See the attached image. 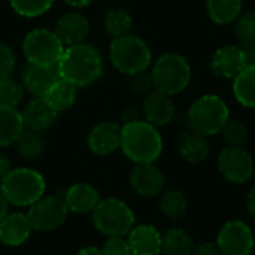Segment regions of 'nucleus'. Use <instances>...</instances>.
<instances>
[{
	"instance_id": "nucleus-32",
	"label": "nucleus",
	"mask_w": 255,
	"mask_h": 255,
	"mask_svg": "<svg viewBox=\"0 0 255 255\" xmlns=\"http://www.w3.org/2000/svg\"><path fill=\"white\" fill-rule=\"evenodd\" d=\"M55 0H9L10 7L24 18H36L51 9Z\"/></svg>"
},
{
	"instance_id": "nucleus-38",
	"label": "nucleus",
	"mask_w": 255,
	"mask_h": 255,
	"mask_svg": "<svg viewBox=\"0 0 255 255\" xmlns=\"http://www.w3.org/2000/svg\"><path fill=\"white\" fill-rule=\"evenodd\" d=\"M193 255H221L215 242H203L196 245Z\"/></svg>"
},
{
	"instance_id": "nucleus-23",
	"label": "nucleus",
	"mask_w": 255,
	"mask_h": 255,
	"mask_svg": "<svg viewBox=\"0 0 255 255\" xmlns=\"http://www.w3.org/2000/svg\"><path fill=\"white\" fill-rule=\"evenodd\" d=\"M24 131L22 115L16 108L0 105V148L15 143Z\"/></svg>"
},
{
	"instance_id": "nucleus-2",
	"label": "nucleus",
	"mask_w": 255,
	"mask_h": 255,
	"mask_svg": "<svg viewBox=\"0 0 255 255\" xmlns=\"http://www.w3.org/2000/svg\"><path fill=\"white\" fill-rule=\"evenodd\" d=\"M120 149L134 164L155 163L163 152V137L158 127L145 120L123 124Z\"/></svg>"
},
{
	"instance_id": "nucleus-45",
	"label": "nucleus",
	"mask_w": 255,
	"mask_h": 255,
	"mask_svg": "<svg viewBox=\"0 0 255 255\" xmlns=\"http://www.w3.org/2000/svg\"><path fill=\"white\" fill-rule=\"evenodd\" d=\"M253 52H254V63H255V45L253 46Z\"/></svg>"
},
{
	"instance_id": "nucleus-29",
	"label": "nucleus",
	"mask_w": 255,
	"mask_h": 255,
	"mask_svg": "<svg viewBox=\"0 0 255 255\" xmlns=\"http://www.w3.org/2000/svg\"><path fill=\"white\" fill-rule=\"evenodd\" d=\"M16 152L25 160H37L45 152V142L37 131L24 128L19 137L15 140Z\"/></svg>"
},
{
	"instance_id": "nucleus-37",
	"label": "nucleus",
	"mask_w": 255,
	"mask_h": 255,
	"mask_svg": "<svg viewBox=\"0 0 255 255\" xmlns=\"http://www.w3.org/2000/svg\"><path fill=\"white\" fill-rule=\"evenodd\" d=\"M100 250L103 255H131L126 238H108Z\"/></svg>"
},
{
	"instance_id": "nucleus-3",
	"label": "nucleus",
	"mask_w": 255,
	"mask_h": 255,
	"mask_svg": "<svg viewBox=\"0 0 255 255\" xmlns=\"http://www.w3.org/2000/svg\"><path fill=\"white\" fill-rule=\"evenodd\" d=\"M0 191L9 205L30 208L46 194V181L36 169L16 167L0 181Z\"/></svg>"
},
{
	"instance_id": "nucleus-27",
	"label": "nucleus",
	"mask_w": 255,
	"mask_h": 255,
	"mask_svg": "<svg viewBox=\"0 0 255 255\" xmlns=\"http://www.w3.org/2000/svg\"><path fill=\"white\" fill-rule=\"evenodd\" d=\"M206 12L215 24L227 25L242 13V0H206Z\"/></svg>"
},
{
	"instance_id": "nucleus-33",
	"label": "nucleus",
	"mask_w": 255,
	"mask_h": 255,
	"mask_svg": "<svg viewBox=\"0 0 255 255\" xmlns=\"http://www.w3.org/2000/svg\"><path fill=\"white\" fill-rule=\"evenodd\" d=\"M221 133L227 146H244L248 139V127L239 120H229Z\"/></svg>"
},
{
	"instance_id": "nucleus-1",
	"label": "nucleus",
	"mask_w": 255,
	"mask_h": 255,
	"mask_svg": "<svg viewBox=\"0 0 255 255\" xmlns=\"http://www.w3.org/2000/svg\"><path fill=\"white\" fill-rule=\"evenodd\" d=\"M55 69L61 79L75 87H87L102 76L103 57L94 46L76 43L64 48Z\"/></svg>"
},
{
	"instance_id": "nucleus-43",
	"label": "nucleus",
	"mask_w": 255,
	"mask_h": 255,
	"mask_svg": "<svg viewBox=\"0 0 255 255\" xmlns=\"http://www.w3.org/2000/svg\"><path fill=\"white\" fill-rule=\"evenodd\" d=\"M75 255H103L102 254V250L97 248V247H84L81 248Z\"/></svg>"
},
{
	"instance_id": "nucleus-40",
	"label": "nucleus",
	"mask_w": 255,
	"mask_h": 255,
	"mask_svg": "<svg viewBox=\"0 0 255 255\" xmlns=\"http://www.w3.org/2000/svg\"><path fill=\"white\" fill-rule=\"evenodd\" d=\"M12 169H13V167H12L10 158H9L4 152L0 151V181H1Z\"/></svg>"
},
{
	"instance_id": "nucleus-6",
	"label": "nucleus",
	"mask_w": 255,
	"mask_h": 255,
	"mask_svg": "<svg viewBox=\"0 0 255 255\" xmlns=\"http://www.w3.org/2000/svg\"><path fill=\"white\" fill-rule=\"evenodd\" d=\"M109 58L118 72L128 76L148 70L152 63V54L148 43L133 34L112 39L109 46Z\"/></svg>"
},
{
	"instance_id": "nucleus-10",
	"label": "nucleus",
	"mask_w": 255,
	"mask_h": 255,
	"mask_svg": "<svg viewBox=\"0 0 255 255\" xmlns=\"http://www.w3.org/2000/svg\"><path fill=\"white\" fill-rule=\"evenodd\" d=\"M221 255H251L255 248L253 229L242 220H230L223 224L215 241Z\"/></svg>"
},
{
	"instance_id": "nucleus-15",
	"label": "nucleus",
	"mask_w": 255,
	"mask_h": 255,
	"mask_svg": "<svg viewBox=\"0 0 255 255\" xmlns=\"http://www.w3.org/2000/svg\"><path fill=\"white\" fill-rule=\"evenodd\" d=\"M33 232L30 220L24 212H12L0 221V244L7 248H18L27 242Z\"/></svg>"
},
{
	"instance_id": "nucleus-41",
	"label": "nucleus",
	"mask_w": 255,
	"mask_h": 255,
	"mask_svg": "<svg viewBox=\"0 0 255 255\" xmlns=\"http://www.w3.org/2000/svg\"><path fill=\"white\" fill-rule=\"evenodd\" d=\"M247 209H248V214L255 220V184L251 187V190L248 193V197H247Z\"/></svg>"
},
{
	"instance_id": "nucleus-5",
	"label": "nucleus",
	"mask_w": 255,
	"mask_h": 255,
	"mask_svg": "<svg viewBox=\"0 0 255 255\" xmlns=\"http://www.w3.org/2000/svg\"><path fill=\"white\" fill-rule=\"evenodd\" d=\"M94 227L106 238H126L136 226L133 209L118 197H106L91 212Z\"/></svg>"
},
{
	"instance_id": "nucleus-34",
	"label": "nucleus",
	"mask_w": 255,
	"mask_h": 255,
	"mask_svg": "<svg viewBox=\"0 0 255 255\" xmlns=\"http://www.w3.org/2000/svg\"><path fill=\"white\" fill-rule=\"evenodd\" d=\"M24 99V87L13 81L12 78H7L0 82V105L16 108Z\"/></svg>"
},
{
	"instance_id": "nucleus-12",
	"label": "nucleus",
	"mask_w": 255,
	"mask_h": 255,
	"mask_svg": "<svg viewBox=\"0 0 255 255\" xmlns=\"http://www.w3.org/2000/svg\"><path fill=\"white\" fill-rule=\"evenodd\" d=\"M251 60L248 52L241 45H226L218 48L211 58V70L215 76L223 79H235Z\"/></svg>"
},
{
	"instance_id": "nucleus-8",
	"label": "nucleus",
	"mask_w": 255,
	"mask_h": 255,
	"mask_svg": "<svg viewBox=\"0 0 255 255\" xmlns=\"http://www.w3.org/2000/svg\"><path fill=\"white\" fill-rule=\"evenodd\" d=\"M64 43L55 31L46 28L31 30L22 42V52L28 64L55 67L64 52Z\"/></svg>"
},
{
	"instance_id": "nucleus-18",
	"label": "nucleus",
	"mask_w": 255,
	"mask_h": 255,
	"mask_svg": "<svg viewBox=\"0 0 255 255\" xmlns=\"http://www.w3.org/2000/svg\"><path fill=\"white\" fill-rule=\"evenodd\" d=\"M143 117L145 121H148L155 127H163L170 124L175 118L173 100L170 99V96L154 90L152 93L145 96Z\"/></svg>"
},
{
	"instance_id": "nucleus-4",
	"label": "nucleus",
	"mask_w": 255,
	"mask_h": 255,
	"mask_svg": "<svg viewBox=\"0 0 255 255\" xmlns=\"http://www.w3.org/2000/svg\"><path fill=\"white\" fill-rule=\"evenodd\" d=\"M230 120V109L227 103L217 94H203L193 102L187 112L188 128L211 137L224 128Z\"/></svg>"
},
{
	"instance_id": "nucleus-35",
	"label": "nucleus",
	"mask_w": 255,
	"mask_h": 255,
	"mask_svg": "<svg viewBox=\"0 0 255 255\" xmlns=\"http://www.w3.org/2000/svg\"><path fill=\"white\" fill-rule=\"evenodd\" d=\"M130 88L136 94H140V96H148L149 93H152L154 91V82H152L151 72L143 70V72H139V73L131 75Z\"/></svg>"
},
{
	"instance_id": "nucleus-9",
	"label": "nucleus",
	"mask_w": 255,
	"mask_h": 255,
	"mask_svg": "<svg viewBox=\"0 0 255 255\" xmlns=\"http://www.w3.org/2000/svg\"><path fill=\"white\" fill-rule=\"evenodd\" d=\"M34 232L48 233L60 229L69 217L67 205L60 194H45L25 212Z\"/></svg>"
},
{
	"instance_id": "nucleus-14",
	"label": "nucleus",
	"mask_w": 255,
	"mask_h": 255,
	"mask_svg": "<svg viewBox=\"0 0 255 255\" xmlns=\"http://www.w3.org/2000/svg\"><path fill=\"white\" fill-rule=\"evenodd\" d=\"M121 128L123 126L114 121H103L96 124L87 137L90 151L100 157H106L118 151L121 146Z\"/></svg>"
},
{
	"instance_id": "nucleus-16",
	"label": "nucleus",
	"mask_w": 255,
	"mask_h": 255,
	"mask_svg": "<svg viewBox=\"0 0 255 255\" xmlns=\"http://www.w3.org/2000/svg\"><path fill=\"white\" fill-rule=\"evenodd\" d=\"M163 235L155 226L137 224L126 236L131 255H160Z\"/></svg>"
},
{
	"instance_id": "nucleus-11",
	"label": "nucleus",
	"mask_w": 255,
	"mask_h": 255,
	"mask_svg": "<svg viewBox=\"0 0 255 255\" xmlns=\"http://www.w3.org/2000/svg\"><path fill=\"white\" fill-rule=\"evenodd\" d=\"M254 169V160L244 146H226L218 157V170L227 182L242 185L253 178Z\"/></svg>"
},
{
	"instance_id": "nucleus-26",
	"label": "nucleus",
	"mask_w": 255,
	"mask_h": 255,
	"mask_svg": "<svg viewBox=\"0 0 255 255\" xmlns=\"http://www.w3.org/2000/svg\"><path fill=\"white\" fill-rule=\"evenodd\" d=\"M233 94L236 100L250 109L255 108V63L248 64L233 79Z\"/></svg>"
},
{
	"instance_id": "nucleus-20",
	"label": "nucleus",
	"mask_w": 255,
	"mask_h": 255,
	"mask_svg": "<svg viewBox=\"0 0 255 255\" xmlns=\"http://www.w3.org/2000/svg\"><path fill=\"white\" fill-rule=\"evenodd\" d=\"M90 31L88 19L81 12H67L58 21L55 27V33L64 46L82 43Z\"/></svg>"
},
{
	"instance_id": "nucleus-36",
	"label": "nucleus",
	"mask_w": 255,
	"mask_h": 255,
	"mask_svg": "<svg viewBox=\"0 0 255 255\" xmlns=\"http://www.w3.org/2000/svg\"><path fill=\"white\" fill-rule=\"evenodd\" d=\"M13 69H15L13 51L7 45L0 43V82L10 78Z\"/></svg>"
},
{
	"instance_id": "nucleus-22",
	"label": "nucleus",
	"mask_w": 255,
	"mask_h": 255,
	"mask_svg": "<svg viewBox=\"0 0 255 255\" xmlns=\"http://www.w3.org/2000/svg\"><path fill=\"white\" fill-rule=\"evenodd\" d=\"M57 79L58 73L55 67H45L36 64H28L22 75L24 87L34 97H43Z\"/></svg>"
},
{
	"instance_id": "nucleus-19",
	"label": "nucleus",
	"mask_w": 255,
	"mask_h": 255,
	"mask_svg": "<svg viewBox=\"0 0 255 255\" xmlns=\"http://www.w3.org/2000/svg\"><path fill=\"white\" fill-rule=\"evenodd\" d=\"M24 128L31 131H45L54 126L58 112H55L42 97H34L21 112Z\"/></svg>"
},
{
	"instance_id": "nucleus-13",
	"label": "nucleus",
	"mask_w": 255,
	"mask_h": 255,
	"mask_svg": "<svg viewBox=\"0 0 255 255\" xmlns=\"http://www.w3.org/2000/svg\"><path fill=\"white\" fill-rule=\"evenodd\" d=\"M128 182L137 196L143 199H152L164 191L166 178L155 163H142L134 164L130 172Z\"/></svg>"
},
{
	"instance_id": "nucleus-31",
	"label": "nucleus",
	"mask_w": 255,
	"mask_h": 255,
	"mask_svg": "<svg viewBox=\"0 0 255 255\" xmlns=\"http://www.w3.org/2000/svg\"><path fill=\"white\" fill-rule=\"evenodd\" d=\"M235 34L241 46L255 45V10L241 13L235 21Z\"/></svg>"
},
{
	"instance_id": "nucleus-42",
	"label": "nucleus",
	"mask_w": 255,
	"mask_h": 255,
	"mask_svg": "<svg viewBox=\"0 0 255 255\" xmlns=\"http://www.w3.org/2000/svg\"><path fill=\"white\" fill-rule=\"evenodd\" d=\"M66 4H69L70 7H75V9H81V7H87L90 6L94 0H63Z\"/></svg>"
},
{
	"instance_id": "nucleus-17",
	"label": "nucleus",
	"mask_w": 255,
	"mask_h": 255,
	"mask_svg": "<svg viewBox=\"0 0 255 255\" xmlns=\"http://www.w3.org/2000/svg\"><path fill=\"white\" fill-rule=\"evenodd\" d=\"M63 199L67 205L69 212L78 215L91 214L102 200L99 190L87 182H76L70 185L64 191Z\"/></svg>"
},
{
	"instance_id": "nucleus-39",
	"label": "nucleus",
	"mask_w": 255,
	"mask_h": 255,
	"mask_svg": "<svg viewBox=\"0 0 255 255\" xmlns=\"http://www.w3.org/2000/svg\"><path fill=\"white\" fill-rule=\"evenodd\" d=\"M121 120L123 124H128V123H134L140 120V112L136 106H126L121 112Z\"/></svg>"
},
{
	"instance_id": "nucleus-30",
	"label": "nucleus",
	"mask_w": 255,
	"mask_h": 255,
	"mask_svg": "<svg viewBox=\"0 0 255 255\" xmlns=\"http://www.w3.org/2000/svg\"><path fill=\"white\" fill-rule=\"evenodd\" d=\"M133 27V18L126 9H112L105 16V30L112 39L130 34Z\"/></svg>"
},
{
	"instance_id": "nucleus-44",
	"label": "nucleus",
	"mask_w": 255,
	"mask_h": 255,
	"mask_svg": "<svg viewBox=\"0 0 255 255\" xmlns=\"http://www.w3.org/2000/svg\"><path fill=\"white\" fill-rule=\"evenodd\" d=\"M9 203H7V200L4 199V196L1 194V191H0V221L7 215V212H9Z\"/></svg>"
},
{
	"instance_id": "nucleus-21",
	"label": "nucleus",
	"mask_w": 255,
	"mask_h": 255,
	"mask_svg": "<svg viewBox=\"0 0 255 255\" xmlns=\"http://www.w3.org/2000/svg\"><path fill=\"white\" fill-rule=\"evenodd\" d=\"M209 142L208 137L188 128L185 130L178 140V151L181 157L191 164H199L205 161L209 155Z\"/></svg>"
},
{
	"instance_id": "nucleus-25",
	"label": "nucleus",
	"mask_w": 255,
	"mask_h": 255,
	"mask_svg": "<svg viewBox=\"0 0 255 255\" xmlns=\"http://www.w3.org/2000/svg\"><path fill=\"white\" fill-rule=\"evenodd\" d=\"M76 88L73 84L61 79L58 76V79L51 85V88L46 91V94L42 97L55 112H63L67 111L69 108H72L75 105L76 100Z\"/></svg>"
},
{
	"instance_id": "nucleus-24",
	"label": "nucleus",
	"mask_w": 255,
	"mask_h": 255,
	"mask_svg": "<svg viewBox=\"0 0 255 255\" xmlns=\"http://www.w3.org/2000/svg\"><path fill=\"white\" fill-rule=\"evenodd\" d=\"M194 248L196 244L191 235L181 227H173L163 233L161 238L163 255H193Z\"/></svg>"
},
{
	"instance_id": "nucleus-28",
	"label": "nucleus",
	"mask_w": 255,
	"mask_h": 255,
	"mask_svg": "<svg viewBox=\"0 0 255 255\" xmlns=\"http://www.w3.org/2000/svg\"><path fill=\"white\" fill-rule=\"evenodd\" d=\"M160 202H158V208L160 212L173 221L182 220L187 212H188V199L187 196L179 191V190H167L163 191L160 194Z\"/></svg>"
},
{
	"instance_id": "nucleus-7",
	"label": "nucleus",
	"mask_w": 255,
	"mask_h": 255,
	"mask_svg": "<svg viewBox=\"0 0 255 255\" xmlns=\"http://www.w3.org/2000/svg\"><path fill=\"white\" fill-rule=\"evenodd\" d=\"M154 90L167 96L182 93L191 81V66L181 54L169 52L161 55L151 70Z\"/></svg>"
}]
</instances>
